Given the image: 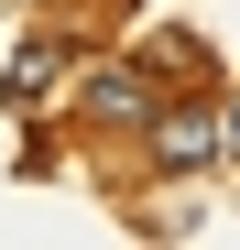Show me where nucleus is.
Here are the masks:
<instances>
[{
    "label": "nucleus",
    "mask_w": 240,
    "mask_h": 250,
    "mask_svg": "<svg viewBox=\"0 0 240 250\" xmlns=\"http://www.w3.org/2000/svg\"><path fill=\"white\" fill-rule=\"evenodd\" d=\"M76 109H88L98 131H131V142H142V120L164 109V87H153V65H88V87H76Z\"/></svg>",
    "instance_id": "f03ea898"
},
{
    "label": "nucleus",
    "mask_w": 240,
    "mask_h": 250,
    "mask_svg": "<svg viewBox=\"0 0 240 250\" xmlns=\"http://www.w3.org/2000/svg\"><path fill=\"white\" fill-rule=\"evenodd\" d=\"M218 152H240V98H229V109H218Z\"/></svg>",
    "instance_id": "20e7f679"
},
{
    "label": "nucleus",
    "mask_w": 240,
    "mask_h": 250,
    "mask_svg": "<svg viewBox=\"0 0 240 250\" xmlns=\"http://www.w3.org/2000/svg\"><path fill=\"white\" fill-rule=\"evenodd\" d=\"M142 163H153V174H208V163H218V109L164 98V109L142 120Z\"/></svg>",
    "instance_id": "f257e3e1"
},
{
    "label": "nucleus",
    "mask_w": 240,
    "mask_h": 250,
    "mask_svg": "<svg viewBox=\"0 0 240 250\" xmlns=\"http://www.w3.org/2000/svg\"><path fill=\"white\" fill-rule=\"evenodd\" d=\"M55 76H66V44H55V33H33V44L0 65V98H11V109H33V98L55 87Z\"/></svg>",
    "instance_id": "7ed1b4c3"
}]
</instances>
